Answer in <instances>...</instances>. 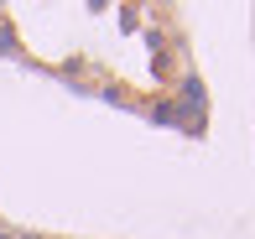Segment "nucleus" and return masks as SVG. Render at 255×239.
<instances>
[{
	"mask_svg": "<svg viewBox=\"0 0 255 239\" xmlns=\"http://www.w3.org/2000/svg\"><path fill=\"white\" fill-rule=\"evenodd\" d=\"M0 239H16V234H10V229H0Z\"/></svg>",
	"mask_w": 255,
	"mask_h": 239,
	"instance_id": "obj_1",
	"label": "nucleus"
},
{
	"mask_svg": "<svg viewBox=\"0 0 255 239\" xmlns=\"http://www.w3.org/2000/svg\"><path fill=\"white\" fill-rule=\"evenodd\" d=\"M16 239H42V234H16Z\"/></svg>",
	"mask_w": 255,
	"mask_h": 239,
	"instance_id": "obj_2",
	"label": "nucleus"
}]
</instances>
